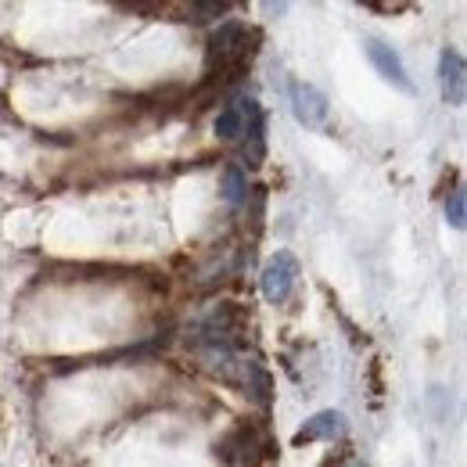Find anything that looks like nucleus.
Returning a JSON list of instances; mask_svg holds the SVG:
<instances>
[{"label":"nucleus","mask_w":467,"mask_h":467,"mask_svg":"<svg viewBox=\"0 0 467 467\" xmlns=\"http://www.w3.org/2000/svg\"><path fill=\"white\" fill-rule=\"evenodd\" d=\"M248 36H252L248 26L237 22V18L216 22V29L205 40V65H209V72L213 68H223V65H234V61H252Z\"/></svg>","instance_id":"1"},{"label":"nucleus","mask_w":467,"mask_h":467,"mask_svg":"<svg viewBox=\"0 0 467 467\" xmlns=\"http://www.w3.org/2000/svg\"><path fill=\"white\" fill-rule=\"evenodd\" d=\"M241 109V162L248 170H255L263 159H266V112L255 98H241L237 101Z\"/></svg>","instance_id":"2"},{"label":"nucleus","mask_w":467,"mask_h":467,"mask_svg":"<svg viewBox=\"0 0 467 467\" xmlns=\"http://www.w3.org/2000/svg\"><path fill=\"white\" fill-rule=\"evenodd\" d=\"M295 281H298V259L292 252H277L259 274V292L270 306H285L295 292Z\"/></svg>","instance_id":"3"},{"label":"nucleus","mask_w":467,"mask_h":467,"mask_svg":"<svg viewBox=\"0 0 467 467\" xmlns=\"http://www.w3.org/2000/svg\"><path fill=\"white\" fill-rule=\"evenodd\" d=\"M216 453L223 457L227 467H259L263 464V439L248 420H241L231 435L216 446Z\"/></svg>","instance_id":"4"},{"label":"nucleus","mask_w":467,"mask_h":467,"mask_svg":"<svg viewBox=\"0 0 467 467\" xmlns=\"http://www.w3.org/2000/svg\"><path fill=\"white\" fill-rule=\"evenodd\" d=\"M349 435V420L342 410H320L313 413L298 431H295L292 446H309V442H335V439H346Z\"/></svg>","instance_id":"5"},{"label":"nucleus","mask_w":467,"mask_h":467,"mask_svg":"<svg viewBox=\"0 0 467 467\" xmlns=\"http://www.w3.org/2000/svg\"><path fill=\"white\" fill-rule=\"evenodd\" d=\"M367 58H370V65L392 83V87H400L403 94H413V83H410V72H407V65H403V58L385 44V40H367Z\"/></svg>","instance_id":"6"},{"label":"nucleus","mask_w":467,"mask_h":467,"mask_svg":"<svg viewBox=\"0 0 467 467\" xmlns=\"http://www.w3.org/2000/svg\"><path fill=\"white\" fill-rule=\"evenodd\" d=\"M292 109H295V119H298L306 130H320V126L327 122V98H324L313 83H295Z\"/></svg>","instance_id":"7"},{"label":"nucleus","mask_w":467,"mask_h":467,"mask_svg":"<svg viewBox=\"0 0 467 467\" xmlns=\"http://www.w3.org/2000/svg\"><path fill=\"white\" fill-rule=\"evenodd\" d=\"M439 83H442V98L450 105H464L467 94V79H464V55L446 47L442 58H439Z\"/></svg>","instance_id":"8"},{"label":"nucleus","mask_w":467,"mask_h":467,"mask_svg":"<svg viewBox=\"0 0 467 467\" xmlns=\"http://www.w3.org/2000/svg\"><path fill=\"white\" fill-rule=\"evenodd\" d=\"M244 389H248L252 403L270 407V370H266L259 359H248V363H244Z\"/></svg>","instance_id":"9"},{"label":"nucleus","mask_w":467,"mask_h":467,"mask_svg":"<svg viewBox=\"0 0 467 467\" xmlns=\"http://www.w3.org/2000/svg\"><path fill=\"white\" fill-rule=\"evenodd\" d=\"M223 198H227L231 205H241V202L248 198V176H244V170H241L237 162H231V166L223 170Z\"/></svg>","instance_id":"10"},{"label":"nucleus","mask_w":467,"mask_h":467,"mask_svg":"<svg viewBox=\"0 0 467 467\" xmlns=\"http://www.w3.org/2000/svg\"><path fill=\"white\" fill-rule=\"evenodd\" d=\"M227 11H231V7L220 4V0H198V4L187 7V18H191L194 26H205V22H220Z\"/></svg>","instance_id":"11"},{"label":"nucleus","mask_w":467,"mask_h":467,"mask_svg":"<svg viewBox=\"0 0 467 467\" xmlns=\"http://www.w3.org/2000/svg\"><path fill=\"white\" fill-rule=\"evenodd\" d=\"M446 223H450L453 231H464V223H467V194H464V187H453V191L446 194Z\"/></svg>","instance_id":"12"},{"label":"nucleus","mask_w":467,"mask_h":467,"mask_svg":"<svg viewBox=\"0 0 467 467\" xmlns=\"http://www.w3.org/2000/svg\"><path fill=\"white\" fill-rule=\"evenodd\" d=\"M216 137L220 140H237L241 137V109L227 105L220 116H216Z\"/></svg>","instance_id":"13"},{"label":"nucleus","mask_w":467,"mask_h":467,"mask_svg":"<svg viewBox=\"0 0 467 467\" xmlns=\"http://www.w3.org/2000/svg\"><path fill=\"white\" fill-rule=\"evenodd\" d=\"M320 467H356V464H352L349 457H327V461H324Z\"/></svg>","instance_id":"14"}]
</instances>
